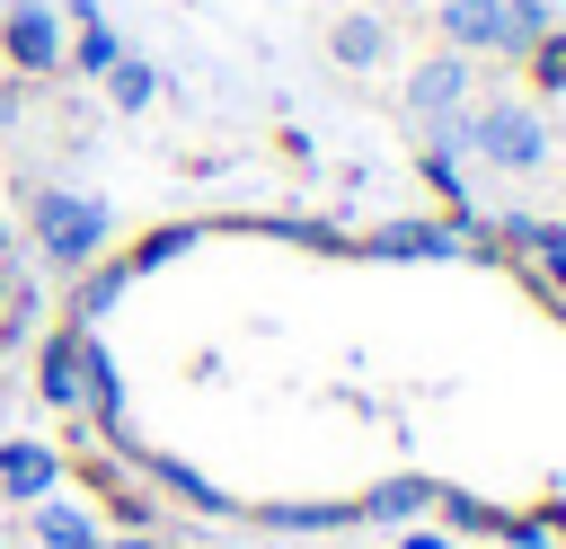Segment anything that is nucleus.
Segmentation results:
<instances>
[{
    "label": "nucleus",
    "instance_id": "22",
    "mask_svg": "<svg viewBox=\"0 0 566 549\" xmlns=\"http://www.w3.org/2000/svg\"><path fill=\"white\" fill-rule=\"evenodd\" d=\"M398 549H451V540H442V531H407Z\"/></svg>",
    "mask_w": 566,
    "mask_h": 549
},
{
    "label": "nucleus",
    "instance_id": "12",
    "mask_svg": "<svg viewBox=\"0 0 566 549\" xmlns=\"http://www.w3.org/2000/svg\"><path fill=\"white\" fill-rule=\"evenodd\" d=\"M416 505H433V487H424V478H389V487H371L354 514H371V522H398V514H416Z\"/></svg>",
    "mask_w": 566,
    "mask_h": 549
},
{
    "label": "nucleus",
    "instance_id": "16",
    "mask_svg": "<svg viewBox=\"0 0 566 549\" xmlns=\"http://www.w3.org/2000/svg\"><path fill=\"white\" fill-rule=\"evenodd\" d=\"M35 319H44V292H35V283H9V301H0V345H27Z\"/></svg>",
    "mask_w": 566,
    "mask_h": 549
},
{
    "label": "nucleus",
    "instance_id": "19",
    "mask_svg": "<svg viewBox=\"0 0 566 549\" xmlns=\"http://www.w3.org/2000/svg\"><path fill=\"white\" fill-rule=\"evenodd\" d=\"M177 248H195V230H186V221H177V230H150L142 248H124V274H150V266H168Z\"/></svg>",
    "mask_w": 566,
    "mask_h": 549
},
{
    "label": "nucleus",
    "instance_id": "18",
    "mask_svg": "<svg viewBox=\"0 0 566 549\" xmlns=\"http://www.w3.org/2000/svg\"><path fill=\"white\" fill-rule=\"evenodd\" d=\"M150 469H159V487H168V496H186V505H195V514H230V505H221V487H212V478H195V469H177V460H150Z\"/></svg>",
    "mask_w": 566,
    "mask_h": 549
},
{
    "label": "nucleus",
    "instance_id": "13",
    "mask_svg": "<svg viewBox=\"0 0 566 549\" xmlns=\"http://www.w3.org/2000/svg\"><path fill=\"white\" fill-rule=\"evenodd\" d=\"M548 27H557V9H548V0H504V53H531Z\"/></svg>",
    "mask_w": 566,
    "mask_h": 549
},
{
    "label": "nucleus",
    "instance_id": "17",
    "mask_svg": "<svg viewBox=\"0 0 566 549\" xmlns=\"http://www.w3.org/2000/svg\"><path fill=\"white\" fill-rule=\"evenodd\" d=\"M531 89H539V97H566V27H548V35L531 44Z\"/></svg>",
    "mask_w": 566,
    "mask_h": 549
},
{
    "label": "nucleus",
    "instance_id": "7",
    "mask_svg": "<svg viewBox=\"0 0 566 549\" xmlns=\"http://www.w3.org/2000/svg\"><path fill=\"white\" fill-rule=\"evenodd\" d=\"M53 478H62V452H53V443H35V434H9V443H0V496H9V505L53 496Z\"/></svg>",
    "mask_w": 566,
    "mask_h": 549
},
{
    "label": "nucleus",
    "instance_id": "21",
    "mask_svg": "<svg viewBox=\"0 0 566 549\" xmlns=\"http://www.w3.org/2000/svg\"><path fill=\"white\" fill-rule=\"evenodd\" d=\"M18 106H27V97H18V80H0V133L18 124Z\"/></svg>",
    "mask_w": 566,
    "mask_h": 549
},
{
    "label": "nucleus",
    "instance_id": "6",
    "mask_svg": "<svg viewBox=\"0 0 566 549\" xmlns=\"http://www.w3.org/2000/svg\"><path fill=\"white\" fill-rule=\"evenodd\" d=\"M407 106H416V124H460V106H469V53H433V62H416Z\"/></svg>",
    "mask_w": 566,
    "mask_h": 549
},
{
    "label": "nucleus",
    "instance_id": "14",
    "mask_svg": "<svg viewBox=\"0 0 566 549\" xmlns=\"http://www.w3.org/2000/svg\"><path fill=\"white\" fill-rule=\"evenodd\" d=\"M380 257H451V230H433V221H398V230H380Z\"/></svg>",
    "mask_w": 566,
    "mask_h": 549
},
{
    "label": "nucleus",
    "instance_id": "20",
    "mask_svg": "<svg viewBox=\"0 0 566 549\" xmlns=\"http://www.w3.org/2000/svg\"><path fill=\"white\" fill-rule=\"evenodd\" d=\"M97 549H168L159 531H115V540H97Z\"/></svg>",
    "mask_w": 566,
    "mask_h": 549
},
{
    "label": "nucleus",
    "instance_id": "8",
    "mask_svg": "<svg viewBox=\"0 0 566 549\" xmlns=\"http://www.w3.org/2000/svg\"><path fill=\"white\" fill-rule=\"evenodd\" d=\"M433 27L451 35V53H504V0H442Z\"/></svg>",
    "mask_w": 566,
    "mask_h": 549
},
{
    "label": "nucleus",
    "instance_id": "3",
    "mask_svg": "<svg viewBox=\"0 0 566 549\" xmlns=\"http://www.w3.org/2000/svg\"><path fill=\"white\" fill-rule=\"evenodd\" d=\"M62 9L53 0H9V18H0V53H9V71L18 80H53L62 71Z\"/></svg>",
    "mask_w": 566,
    "mask_h": 549
},
{
    "label": "nucleus",
    "instance_id": "15",
    "mask_svg": "<svg viewBox=\"0 0 566 549\" xmlns=\"http://www.w3.org/2000/svg\"><path fill=\"white\" fill-rule=\"evenodd\" d=\"M124 283H133V274H124V257H115V266H80V328H88L97 310H115V292H124Z\"/></svg>",
    "mask_w": 566,
    "mask_h": 549
},
{
    "label": "nucleus",
    "instance_id": "9",
    "mask_svg": "<svg viewBox=\"0 0 566 549\" xmlns=\"http://www.w3.org/2000/svg\"><path fill=\"white\" fill-rule=\"evenodd\" d=\"M327 53H336L345 71H380V62H389V27H380L371 9H345V18L327 27Z\"/></svg>",
    "mask_w": 566,
    "mask_h": 549
},
{
    "label": "nucleus",
    "instance_id": "4",
    "mask_svg": "<svg viewBox=\"0 0 566 549\" xmlns=\"http://www.w3.org/2000/svg\"><path fill=\"white\" fill-rule=\"evenodd\" d=\"M88 345H97V328H80V319H62L35 345V398L44 407H80L88 398Z\"/></svg>",
    "mask_w": 566,
    "mask_h": 549
},
{
    "label": "nucleus",
    "instance_id": "2",
    "mask_svg": "<svg viewBox=\"0 0 566 549\" xmlns=\"http://www.w3.org/2000/svg\"><path fill=\"white\" fill-rule=\"evenodd\" d=\"M451 142H469L486 168H504V177H522V168H539L548 159V124L531 115V106H513V97H495V106H478L469 124H451Z\"/></svg>",
    "mask_w": 566,
    "mask_h": 549
},
{
    "label": "nucleus",
    "instance_id": "10",
    "mask_svg": "<svg viewBox=\"0 0 566 549\" xmlns=\"http://www.w3.org/2000/svg\"><path fill=\"white\" fill-rule=\"evenodd\" d=\"M150 97H159V62H142V53H124V62L106 71V106H115V115H142Z\"/></svg>",
    "mask_w": 566,
    "mask_h": 549
},
{
    "label": "nucleus",
    "instance_id": "23",
    "mask_svg": "<svg viewBox=\"0 0 566 549\" xmlns=\"http://www.w3.org/2000/svg\"><path fill=\"white\" fill-rule=\"evenodd\" d=\"M9 283H18V274H9V257H0V301H9Z\"/></svg>",
    "mask_w": 566,
    "mask_h": 549
},
{
    "label": "nucleus",
    "instance_id": "1",
    "mask_svg": "<svg viewBox=\"0 0 566 549\" xmlns=\"http://www.w3.org/2000/svg\"><path fill=\"white\" fill-rule=\"evenodd\" d=\"M27 239H35V257H44L53 274H80V266L106 257V239H115V204L88 195V186L44 177V186H27Z\"/></svg>",
    "mask_w": 566,
    "mask_h": 549
},
{
    "label": "nucleus",
    "instance_id": "5",
    "mask_svg": "<svg viewBox=\"0 0 566 549\" xmlns=\"http://www.w3.org/2000/svg\"><path fill=\"white\" fill-rule=\"evenodd\" d=\"M62 27H71V44H62V71H80V80H106V71L124 62V35L106 27V9H97V0H71V9H62Z\"/></svg>",
    "mask_w": 566,
    "mask_h": 549
},
{
    "label": "nucleus",
    "instance_id": "11",
    "mask_svg": "<svg viewBox=\"0 0 566 549\" xmlns=\"http://www.w3.org/2000/svg\"><path fill=\"white\" fill-rule=\"evenodd\" d=\"M80 407H97L106 425L124 416V372H115V354H106V336L88 345V398H80Z\"/></svg>",
    "mask_w": 566,
    "mask_h": 549
}]
</instances>
